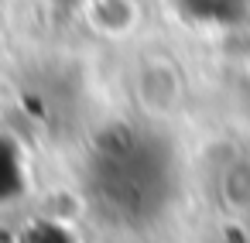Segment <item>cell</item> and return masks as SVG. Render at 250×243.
Masks as SVG:
<instances>
[{"mask_svg": "<svg viewBox=\"0 0 250 243\" xmlns=\"http://www.w3.org/2000/svg\"><path fill=\"white\" fill-rule=\"evenodd\" d=\"M175 154L144 127H110L86 164V192L96 212L124 229H144L175 199Z\"/></svg>", "mask_w": 250, "mask_h": 243, "instance_id": "1", "label": "cell"}, {"mask_svg": "<svg viewBox=\"0 0 250 243\" xmlns=\"http://www.w3.org/2000/svg\"><path fill=\"white\" fill-rule=\"evenodd\" d=\"M182 18L209 28H233L250 14V0H175Z\"/></svg>", "mask_w": 250, "mask_h": 243, "instance_id": "2", "label": "cell"}, {"mask_svg": "<svg viewBox=\"0 0 250 243\" xmlns=\"http://www.w3.org/2000/svg\"><path fill=\"white\" fill-rule=\"evenodd\" d=\"M21 188H24L21 158H18V151H14L7 141H0V202H4V199H14Z\"/></svg>", "mask_w": 250, "mask_h": 243, "instance_id": "3", "label": "cell"}]
</instances>
